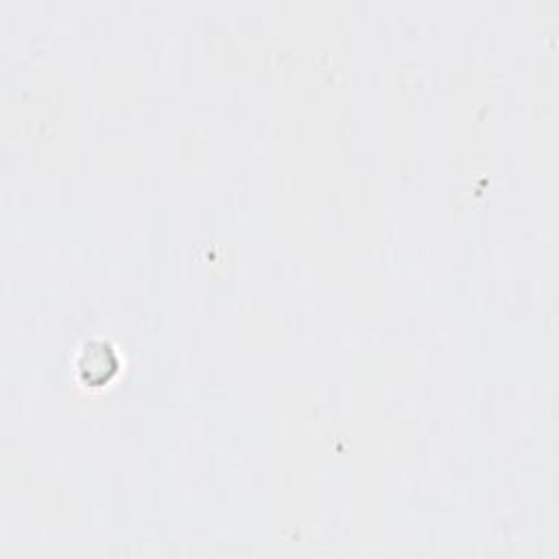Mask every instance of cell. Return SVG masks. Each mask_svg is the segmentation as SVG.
Returning a JSON list of instances; mask_svg holds the SVG:
<instances>
[{"label":"cell","instance_id":"6da1fadb","mask_svg":"<svg viewBox=\"0 0 559 559\" xmlns=\"http://www.w3.org/2000/svg\"><path fill=\"white\" fill-rule=\"evenodd\" d=\"M74 367L85 386H105L118 373L120 358L109 343L94 338L83 343L76 354Z\"/></svg>","mask_w":559,"mask_h":559}]
</instances>
